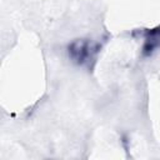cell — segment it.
<instances>
[{
	"mask_svg": "<svg viewBox=\"0 0 160 160\" xmlns=\"http://www.w3.org/2000/svg\"><path fill=\"white\" fill-rule=\"evenodd\" d=\"M159 48H160V25L145 31L142 54L145 56H149Z\"/></svg>",
	"mask_w": 160,
	"mask_h": 160,
	"instance_id": "obj_2",
	"label": "cell"
},
{
	"mask_svg": "<svg viewBox=\"0 0 160 160\" xmlns=\"http://www.w3.org/2000/svg\"><path fill=\"white\" fill-rule=\"evenodd\" d=\"M98 50H99L98 44L88 39H78L69 45V56L75 64L86 65L91 60H94Z\"/></svg>",
	"mask_w": 160,
	"mask_h": 160,
	"instance_id": "obj_1",
	"label": "cell"
}]
</instances>
